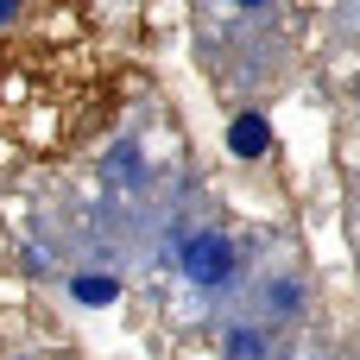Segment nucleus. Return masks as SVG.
Here are the masks:
<instances>
[{
  "label": "nucleus",
  "instance_id": "nucleus-1",
  "mask_svg": "<svg viewBox=\"0 0 360 360\" xmlns=\"http://www.w3.org/2000/svg\"><path fill=\"white\" fill-rule=\"evenodd\" d=\"M184 272H190V285H221V278L234 272V247H228L221 234H196V240L184 247Z\"/></svg>",
  "mask_w": 360,
  "mask_h": 360
},
{
  "label": "nucleus",
  "instance_id": "nucleus-2",
  "mask_svg": "<svg viewBox=\"0 0 360 360\" xmlns=\"http://www.w3.org/2000/svg\"><path fill=\"white\" fill-rule=\"evenodd\" d=\"M228 146H234L240 158H259V152L272 146V127H266L259 114H240V120H234V133H228Z\"/></svg>",
  "mask_w": 360,
  "mask_h": 360
},
{
  "label": "nucleus",
  "instance_id": "nucleus-3",
  "mask_svg": "<svg viewBox=\"0 0 360 360\" xmlns=\"http://www.w3.org/2000/svg\"><path fill=\"white\" fill-rule=\"evenodd\" d=\"M76 297H82V304H114L120 285H114V278H76Z\"/></svg>",
  "mask_w": 360,
  "mask_h": 360
},
{
  "label": "nucleus",
  "instance_id": "nucleus-4",
  "mask_svg": "<svg viewBox=\"0 0 360 360\" xmlns=\"http://www.w3.org/2000/svg\"><path fill=\"white\" fill-rule=\"evenodd\" d=\"M228 354H234V360H266V342H259L253 329H240V335L228 342Z\"/></svg>",
  "mask_w": 360,
  "mask_h": 360
},
{
  "label": "nucleus",
  "instance_id": "nucleus-5",
  "mask_svg": "<svg viewBox=\"0 0 360 360\" xmlns=\"http://www.w3.org/2000/svg\"><path fill=\"white\" fill-rule=\"evenodd\" d=\"M13 6H25V0H0V19H6V13H13Z\"/></svg>",
  "mask_w": 360,
  "mask_h": 360
},
{
  "label": "nucleus",
  "instance_id": "nucleus-6",
  "mask_svg": "<svg viewBox=\"0 0 360 360\" xmlns=\"http://www.w3.org/2000/svg\"><path fill=\"white\" fill-rule=\"evenodd\" d=\"M234 6H259V0H234Z\"/></svg>",
  "mask_w": 360,
  "mask_h": 360
}]
</instances>
